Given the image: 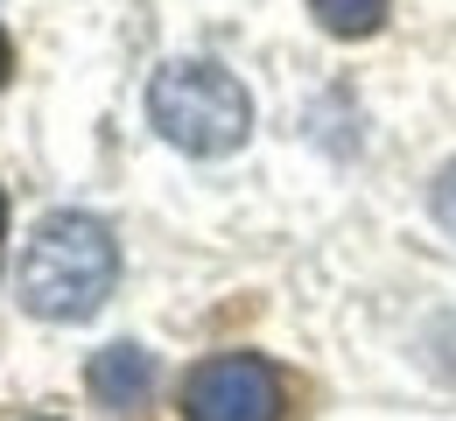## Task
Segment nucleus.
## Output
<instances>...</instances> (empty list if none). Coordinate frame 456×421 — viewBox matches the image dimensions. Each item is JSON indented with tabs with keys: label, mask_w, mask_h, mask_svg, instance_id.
<instances>
[{
	"label": "nucleus",
	"mask_w": 456,
	"mask_h": 421,
	"mask_svg": "<svg viewBox=\"0 0 456 421\" xmlns=\"http://www.w3.org/2000/svg\"><path fill=\"white\" fill-rule=\"evenodd\" d=\"M119 281V246L92 211H50L21 253V302L43 323H85Z\"/></svg>",
	"instance_id": "obj_1"
},
{
	"label": "nucleus",
	"mask_w": 456,
	"mask_h": 421,
	"mask_svg": "<svg viewBox=\"0 0 456 421\" xmlns=\"http://www.w3.org/2000/svg\"><path fill=\"white\" fill-rule=\"evenodd\" d=\"M148 120L162 126V141H175L183 155H232L253 134V99H246V85L225 63L175 57L148 85Z\"/></svg>",
	"instance_id": "obj_2"
},
{
	"label": "nucleus",
	"mask_w": 456,
	"mask_h": 421,
	"mask_svg": "<svg viewBox=\"0 0 456 421\" xmlns=\"http://www.w3.org/2000/svg\"><path fill=\"white\" fill-rule=\"evenodd\" d=\"M183 421H281V372L253 352H218L183 379Z\"/></svg>",
	"instance_id": "obj_3"
},
{
	"label": "nucleus",
	"mask_w": 456,
	"mask_h": 421,
	"mask_svg": "<svg viewBox=\"0 0 456 421\" xmlns=\"http://www.w3.org/2000/svg\"><path fill=\"white\" fill-rule=\"evenodd\" d=\"M85 386H92L99 408H141V393L155 386V359L141 344H106L85 365Z\"/></svg>",
	"instance_id": "obj_4"
},
{
	"label": "nucleus",
	"mask_w": 456,
	"mask_h": 421,
	"mask_svg": "<svg viewBox=\"0 0 456 421\" xmlns=\"http://www.w3.org/2000/svg\"><path fill=\"white\" fill-rule=\"evenodd\" d=\"M309 14L330 28V36H372L387 21V0H309Z\"/></svg>",
	"instance_id": "obj_5"
},
{
	"label": "nucleus",
	"mask_w": 456,
	"mask_h": 421,
	"mask_svg": "<svg viewBox=\"0 0 456 421\" xmlns=\"http://www.w3.org/2000/svg\"><path fill=\"white\" fill-rule=\"evenodd\" d=\"M428 204H436V225H443V232L456 239V162L443 169V176H436V197H428Z\"/></svg>",
	"instance_id": "obj_6"
},
{
	"label": "nucleus",
	"mask_w": 456,
	"mask_h": 421,
	"mask_svg": "<svg viewBox=\"0 0 456 421\" xmlns=\"http://www.w3.org/2000/svg\"><path fill=\"white\" fill-rule=\"evenodd\" d=\"M14 77V43H7V28H0V85Z\"/></svg>",
	"instance_id": "obj_7"
},
{
	"label": "nucleus",
	"mask_w": 456,
	"mask_h": 421,
	"mask_svg": "<svg viewBox=\"0 0 456 421\" xmlns=\"http://www.w3.org/2000/svg\"><path fill=\"white\" fill-rule=\"evenodd\" d=\"M0 239H7V197H0Z\"/></svg>",
	"instance_id": "obj_8"
}]
</instances>
